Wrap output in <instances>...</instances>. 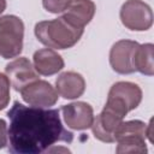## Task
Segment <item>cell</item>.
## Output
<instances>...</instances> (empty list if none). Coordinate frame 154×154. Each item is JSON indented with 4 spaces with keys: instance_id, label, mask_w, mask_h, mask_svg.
<instances>
[{
    "instance_id": "5bb4252c",
    "label": "cell",
    "mask_w": 154,
    "mask_h": 154,
    "mask_svg": "<svg viewBox=\"0 0 154 154\" xmlns=\"http://www.w3.org/2000/svg\"><path fill=\"white\" fill-rule=\"evenodd\" d=\"M96 6L91 0H72L64 11L63 17L70 23L84 28L95 14Z\"/></svg>"
},
{
    "instance_id": "8992f818",
    "label": "cell",
    "mask_w": 154,
    "mask_h": 154,
    "mask_svg": "<svg viewBox=\"0 0 154 154\" xmlns=\"http://www.w3.org/2000/svg\"><path fill=\"white\" fill-rule=\"evenodd\" d=\"M124 116L113 109L112 107L105 105L100 114H97L91 124V131L95 138L105 143H113L114 132L119 124L123 122Z\"/></svg>"
},
{
    "instance_id": "d6986e66",
    "label": "cell",
    "mask_w": 154,
    "mask_h": 154,
    "mask_svg": "<svg viewBox=\"0 0 154 154\" xmlns=\"http://www.w3.org/2000/svg\"><path fill=\"white\" fill-rule=\"evenodd\" d=\"M6 8V0H0V14L5 11Z\"/></svg>"
},
{
    "instance_id": "5b68a950",
    "label": "cell",
    "mask_w": 154,
    "mask_h": 154,
    "mask_svg": "<svg viewBox=\"0 0 154 154\" xmlns=\"http://www.w3.org/2000/svg\"><path fill=\"white\" fill-rule=\"evenodd\" d=\"M120 20L132 31H146L153 25V12L142 0H126L120 8Z\"/></svg>"
},
{
    "instance_id": "277c9868",
    "label": "cell",
    "mask_w": 154,
    "mask_h": 154,
    "mask_svg": "<svg viewBox=\"0 0 154 154\" xmlns=\"http://www.w3.org/2000/svg\"><path fill=\"white\" fill-rule=\"evenodd\" d=\"M146 126L141 120L122 122L114 132L117 153H147Z\"/></svg>"
},
{
    "instance_id": "4fadbf2b",
    "label": "cell",
    "mask_w": 154,
    "mask_h": 154,
    "mask_svg": "<svg viewBox=\"0 0 154 154\" xmlns=\"http://www.w3.org/2000/svg\"><path fill=\"white\" fill-rule=\"evenodd\" d=\"M34 67L38 75L52 76L64 69V59L51 48H42L34 53Z\"/></svg>"
},
{
    "instance_id": "2e32d148",
    "label": "cell",
    "mask_w": 154,
    "mask_h": 154,
    "mask_svg": "<svg viewBox=\"0 0 154 154\" xmlns=\"http://www.w3.org/2000/svg\"><path fill=\"white\" fill-rule=\"evenodd\" d=\"M10 81L6 75L0 72V111L6 108L10 102Z\"/></svg>"
},
{
    "instance_id": "30bf717a",
    "label": "cell",
    "mask_w": 154,
    "mask_h": 154,
    "mask_svg": "<svg viewBox=\"0 0 154 154\" xmlns=\"http://www.w3.org/2000/svg\"><path fill=\"white\" fill-rule=\"evenodd\" d=\"M63 117L65 124L75 130H85L89 129L94 120L93 107L83 101L71 102L61 107Z\"/></svg>"
},
{
    "instance_id": "8fae6325",
    "label": "cell",
    "mask_w": 154,
    "mask_h": 154,
    "mask_svg": "<svg viewBox=\"0 0 154 154\" xmlns=\"http://www.w3.org/2000/svg\"><path fill=\"white\" fill-rule=\"evenodd\" d=\"M108 99L117 100L130 112L137 108L141 103L142 90L132 82H117L111 87L108 91Z\"/></svg>"
},
{
    "instance_id": "6da1fadb",
    "label": "cell",
    "mask_w": 154,
    "mask_h": 154,
    "mask_svg": "<svg viewBox=\"0 0 154 154\" xmlns=\"http://www.w3.org/2000/svg\"><path fill=\"white\" fill-rule=\"evenodd\" d=\"M8 152L13 154H38L48 152L57 142L73 141L60 119L59 109L24 106L16 101L7 112Z\"/></svg>"
},
{
    "instance_id": "ba28073f",
    "label": "cell",
    "mask_w": 154,
    "mask_h": 154,
    "mask_svg": "<svg viewBox=\"0 0 154 154\" xmlns=\"http://www.w3.org/2000/svg\"><path fill=\"white\" fill-rule=\"evenodd\" d=\"M138 45L136 41L120 40L112 46L109 51V64L117 73L130 75L135 72L134 54Z\"/></svg>"
},
{
    "instance_id": "9a60e30c",
    "label": "cell",
    "mask_w": 154,
    "mask_h": 154,
    "mask_svg": "<svg viewBox=\"0 0 154 154\" xmlns=\"http://www.w3.org/2000/svg\"><path fill=\"white\" fill-rule=\"evenodd\" d=\"M153 43L138 45L134 54V67L135 71H138L146 76L154 75V61H153Z\"/></svg>"
},
{
    "instance_id": "ac0fdd59",
    "label": "cell",
    "mask_w": 154,
    "mask_h": 154,
    "mask_svg": "<svg viewBox=\"0 0 154 154\" xmlns=\"http://www.w3.org/2000/svg\"><path fill=\"white\" fill-rule=\"evenodd\" d=\"M8 143L7 137V124L4 119H0V149L6 147Z\"/></svg>"
},
{
    "instance_id": "e0dca14e",
    "label": "cell",
    "mask_w": 154,
    "mask_h": 154,
    "mask_svg": "<svg viewBox=\"0 0 154 154\" xmlns=\"http://www.w3.org/2000/svg\"><path fill=\"white\" fill-rule=\"evenodd\" d=\"M72 0H42V5L46 11L51 13L64 12Z\"/></svg>"
},
{
    "instance_id": "7c38bea8",
    "label": "cell",
    "mask_w": 154,
    "mask_h": 154,
    "mask_svg": "<svg viewBox=\"0 0 154 154\" xmlns=\"http://www.w3.org/2000/svg\"><path fill=\"white\" fill-rule=\"evenodd\" d=\"M55 88L61 97L73 100L83 95L85 90V81L78 72L66 71L60 73L55 79Z\"/></svg>"
},
{
    "instance_id": "9c48e42d",
    "label": "cell",
    "mask_w": 154,
    "mask_h": 154,
    "mask_svg": "<svg viewBox=\"0 0 154 154\" xmlns=\"http://www.w3.org/2000/svg\"><path fill=\"white\" fill-rule=\"evenodd\" d=\"M5 73L16 91L38 79V73L29 59L20 57L10 61L5 67Z\"/></svg>"
},
{
    "instance_id": "7a4b0ae2",
    "label": "cell",
    "mask_w": 154,
    "mask_h": 154,
    "mask_svg": "<svg viewBox=\"0 0 154 154\" xmlns=\"http://www.w3.org/2000/svg\"><path fill=\"white\" fill-rule=\"evenodd\" d=\"M34 31L36 38L48 48L67 49L79 41L84 28L70 23L61 16L52 20L38 22Z\"/></svg>"
},
{
    "instance_id": "3957f363",
    "label": "cell",
    "mask_w": 154,
    "mask_h": 154,
    "mask_svg": "<svg viewBox=\"0 0 154 154\" xmlns=\"http://www.w3.org/2000/svg\"><path fill=\"white\" fill-rule=\"evenodd\" d=\"M24 23L13 14L0 17V57L11 59L23 51Z\"/></svg>"
},
{
    "instance_id": "52a82bcc",
    "label": "cell",
    "mask_w": 154,
    "mask_h": 154,
    "mask_svg": "<svg viewBox=\"0 0 154 154\" xmlns=\"http://www.w3.org/2000/svg\"><path fill=\"white\" fill-rule=\"evenodd\" d=\"M22 99L30 106L51 107L58 101V91L47 81L36 79L20 90Z\"/></svg>"
}]
</instances>
